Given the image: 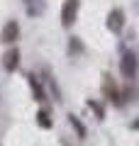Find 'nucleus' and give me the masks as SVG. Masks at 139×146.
Masks as SVG:
<instances>
[{"mask_svg": "<svg viewBox=\"0 0 139 146\" xmlns=\"http://www.w3.org/2000/svg\"><path fill=\"white\" fill-rule=\"evenodd\" d=\"M120 71H122L124 78H137L139 73V58L134 51H124L122 58H120Z\"/></svg>", "mask_w": 139, "mask_h": 146, "instance_id": "obj_1", "label": "nucleus"}, {"mask_svg": "<svg viewBox=\"0 0 139 146\" xmlns=\"http://www.w3.org/2000/svg\"><path fill=\"white\" fill-rule=\"evenodd\" d=\"M78 10H81V0H63L61 5V25L71 27L78 17Z\"/></svg>", "mask_w": 139, "mask_h": 146, "instance_id": "obj_2", "label": "nucleus"}, {"mask_svg": "<svg viewBox=\"0 0 139 146\" xmlns=\"http://www.w3.org/2000/svg\"><path fill=\"white\" fill-rule=\"evenodd\" d=\"M105 25H108V29L112 32V34H120V32L124 29V12L120 10V7L110 10V15H108V20H105Z\"/></svg>", "mask_w": 139, "mask_h": 146, "instance_id": "obj_3", "label": "nucleus"}, {"mask_svg": "<svg viewBox=\"0 0 139 146\" xmlns=\"http://www.w3.org/2000/svg\"><path fill=\"white\" fill-rule=\"evenodd\" d=\"M3 68H5L7 73H15L17 68H20V49L17 46L7 49V51L3 54Z\"/></svg>", "mask_w": 139, "mask_h": 146, "instance_id": "obj_4", "label": "nucleus"}, {"mask_svg": "<svg viewBox=\"0 0 139 146\" xmlns=\"http://www.w3.org/2000/svg\"><path fill=\"white\" fill-rule=\"evenodd\" d=\"M3 44H15L17 39H20V25H17V20H7V25L3 27Z\"/></svg>", "mask_w": 139, "mask_h": 146, "instance_id": "obj_5", "label": "nucleus"}, {"mask_svg": "<svg viewBox=\"0 0 139 146\" xmlns=\"http://www.w3.org/2000/svg\"><path fill=\"white\" fill-rule=\"evenodd\" d=\"M25 78H27V85L32 88V95H34V100H37V102H44V100H46V90L41 88V83L37 80V76H34V73H27Z\"/></svg>", "mask_w": 139, "mask_h": 146, "instance_id": "obj_6", "label": "nucleus"}, {"mask_svg": "<svg viewBox=\"0 0 139 146\" xmlns=\"http://www.w3.org/2000/svg\"><path fill=\"white\" fill-rule=\"evenodd\" d=\"M46 3L44 0H25V10L29 17H41V12H44Z\"/></svg>", "mask_w": 139, "mask_h": 146, "instance_id": "obj_7", "label": "nucleus"}, {"mask_svg": "<svg viewBox=\"0 0 139 146\" xmlns=\"http://www.w3.org/2000/svg\"><path fill=\"white\" fill-rule=\"evenodd\" d=\"M37 124L41 127V129H51V117H49V112H46V110H39V112H37Z\"/></svg>", "mask_w": 139, "mask_h": 146, "instance_id": "obj_8", "label": "nucleus"}, {"mask_svg": "<svg viewBox=\"0 0 139 146\" xmlns=\"http://www.w3.org/2000/svg\"><path fill=\"white\" fill-rule=\"evenodd\" d=\"M68 124H71L73 129H76L78 139H86V134H88V131H86V127H83L81 122H78V117H76V115H68Z\"/></svg>", "mask_w": 139, "mask_h": 146, "instance_id": "obj_9", "label": "nucleus"}, {"mask_svg": "<svg viewBox=\"0 0 139 146\" xmlns=\"http://www.w3.org/2000/svg\"><path fill=\"white\" fill-rule=\"evenodd\" d=\"M88 107L95 112V117H98V119H105V110H103V105H100V102H95V100H88Z\"/></svg>", "mask_w": 139, "mask_h": 146, "instance_id": "obj_10", "label": "nucleus"}]
</instances>
